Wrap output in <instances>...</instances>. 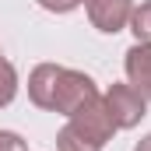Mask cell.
Here are the masks:
<instances>
[{
	"label": "cell",
	"instance_id": "cell-5",
	"mask_svg": "<svg viewBox=\"0 0 151 151\" xmlns=\"http://www.w3.org/2000/svg\"><path fill=\"white\" fill-rule=\"evenodd\" d=\"M60 70H63V67H56V63H42V67L32 70V77H28V95H32L35 106H42V109L53 106V91H56Z\"/></svg>",
	"mask_w": 151,
	"mask_h": 151
},
{
	"label": "cell",
	"instance_id": "cell-11",
	"mask_svg": "<svg viewBox=\"0 0 151 151\" xmlns=\"http://www.w3.org/2000/svg\"><path fill=\"white\" fill-rule=\"evenodd\" d=\"M134 151H151V134H148V137H144V141H141V144H137Z\"/></svg>",
	"mask_w": 151,
	"mask_h": 151
},
{
	"label": "cell",
	"instance_id": "cell-12",
	"mask_svg": "<svg viewBox=\"0 0 151 151\" xmlns=\"http://www.w3.org/2000/svg\"><path fill=\"white\" fill-rule=\"evenodd\" d=\"M18 151H25V148H18Z\"/></svg>",
	"mask_w": 151,
	"mask_h": 151
},
{
	"label": "cell",
	"instance_id": "cell-10",
	"mask_svg": "<svg viewBox=\"0 0 151 151\" xmlns=\"http://www.w3.org/2000/svg\"><path fill=\"white\" fill-rule=\"evenodd\" d=\"M25 148V141L18 137V134H7V130H0V151H18Z\"/></svg>",
	"mask_w": 151,
	"mask_h": 151
},
{
	"label": "cell",
	"instance_id": "cell-1",
	"mask_svg": "<svg viewBox=\"0 0 151 151\" xmlns=\"http://www.w3.org/2000/svg\"><path fill=\"white\" fill-rule=\"evenodd\" d=\"M99 95L95 81L88 74H77V70H60V81H56V91H53V113H63V116H74L84 102H91Z\"/></svg>",
	"mask_w": 151,
	"mask_h": 151
},
{
	"label": "cell",
	"instance_id": "cell-6",
	"mask_svg": "<svg viewBox=\"0 0 151 151\" xmlns=\"http://www.w3.org/2000/svg\"><path fill=\"white\" fill-rule=\"evenodd\" d=\"M56 148L60 151H102V144L91 141L84 130H77L74 123H67V127L60 130V137H56Z\"/></svg>",
	"mask_w": 151,
	"mask_h": 151
},
{
	"label": "cell",
	"instance_id": "cell-2",
	"mask_svg": "<svg viewBox=\"0 0 151 151\" xmlns=\"http://www.w3.org/2000/svg\"><path fill=\"white\" fill-rule=\"evenodd\" d=\"M106 109L113 116L116 130H127V127H137L141 116H144V95L134 88V84H113L106 91Z\"/></svg>",
	"mask_w": 151,
	"mask_h": 151
},
{
	"label": "cell",
	"instance_id": "cell-9",
	"mask_svg": "<svg viewBox=\"0 0 151 151\" xmlns=\"http://www.w3.org/2000/svg\"><path fill=\"white\" fill-rule=\"evenodd\" d=\"M46 11H56V14H67V11H74L81 0H39Z\"/></svg>",
	"mask_w": 151,
	"mask_h": 151
},
{
	"label": "cell",
	"instance_id": "cell-4",
	"mask_svg": "<svg viewBox=\"0 0 151 151\" xmlns=\"http://www.w3.org/2000/svg\"><path fill=\"white\" fill-rule=\"evenodd\" d=\"M127 77H130V84L144 95V102H151V46L137 42V46L127 53Z\"/></svg>",
	"mask_w": 151,
	"mask_h": 151
},
{
	"label": "cell",
	"instance_id": "cell-7",
	"mask_svg": "<svg viewBox=\"0 0 151 151\" xmlns=\"http://www.w3.org/2000/svg\"><path fill=\"white\" fill-rule=\"evenodd\" d=\"M130 25H134V35H137V42L151 46V0H148V4H141V7L130 14Z\"/></svg>",
	"mask_w": 151,
	"mask_h": 151
},
{
	"label": "cell",
	"instance_id": "cell-8",
	"mask_svg": "<svg viewBox=\"0 0 151 151\" xmlns=\"http://www.w3.org/2000/svg\"><path fill=\"white\" fill-rule=\"evenodd\" d=\"M18 91V77H14V67L0 56V106H7Z\"/></svg>",
	"mask_w": 151,
	"mask_h": 151
},
{
	"label": "cell",
	"instance_id": "cell-3",
	"mask_svg": "<svg viewBox=\"0 0 151 151\" xmlns=\"http://www.w3.org/2000/svg\"><path fill=\"white\" fill-rule=\"evenodd\" d=\"M84 7H88V18L99 32H119L134 14L130 0H84Z\"/></svg>",
	"mask_w": 151,
	"mask_h": 151
}]
</instances>
